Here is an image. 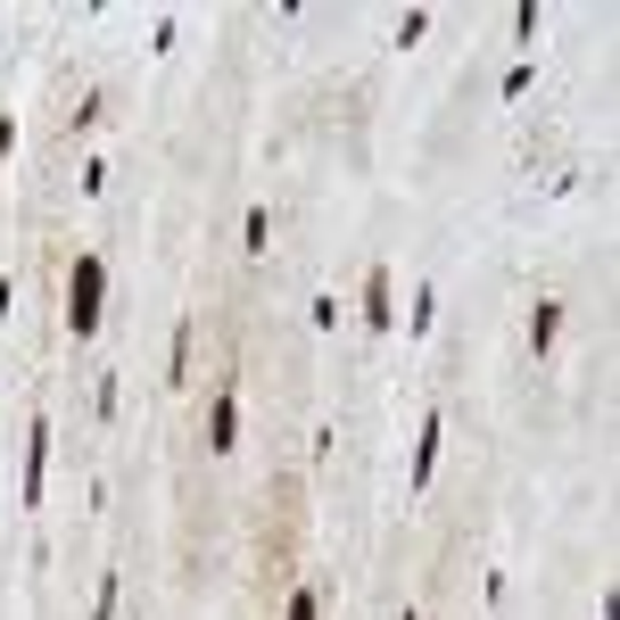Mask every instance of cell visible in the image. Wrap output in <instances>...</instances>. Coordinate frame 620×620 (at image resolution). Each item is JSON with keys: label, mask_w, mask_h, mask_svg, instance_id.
Segmentation results:
<instances>
[{"label": "cell", "mask_w": 620, "mask_h": 620, "mask_svg": "<svg viewBox=\"0 0 620 620\" xmlns=\"http://www.w3.org/2000/svg\"><path fill=\"white\" fill-rule=\"evenodd\" d=\"M99 298H108V265L92 249L66 265V339H92L99 332Z\"/></svg>", "instance_id": "6da1fadb"}, {"label": "cell", "mask_w": 620, "mask_h": 620, "mask_svg": "<svg viewBox=\"0 0 620 620\" xmlns=\"http://www.w3.org/2000/svg\"><path fill=\"white\" fill-rule=\"evenodd\" d=\"M232 446H240V389L223 381L216 406H207V455H232Z\"/></svg>", "instance_id": "7a4b0ae2"}, {"label": "cell", "mask_w": 620, "mask_h": 620, "mask_svg": "<svg viewBox=\"0 0 620 620\" xmlns=\"http://www.w3.org/2000/svg\"><path fill=\"white\" fill-rule=\"evenodd\" d=\"M42 488H50V422H25V505H42Z\"/></svg>", "instance_id": "3957f363"}, {"label": "cell", "mask_w": 620, "mask_h": 620, "mask_svg": "<svg viewBox=\"0 0 620 620\" xmlns=\"http://www.w3.org/2000/svg\"><path fill=\"white\" fill-rule=\"evenodd\" d=\"M389 290H398V273L372 265V273H365V332H372V339H389Z\"/></svg>", "instance_id": "277c9868"}, {"label": "cell", "mask_w": 620, "mask_h": 620, "mask_svg": "<svg viewBox=\"0 0 620 620\" xmlns=\"http://www.w3.org/2000/svg\"><path fill=\"white\" fill-rule=\"evenodd\" d=\"M439 439H446V413H422V439H413V496H422L430 472H439Z\"/></svg>", "instance_id": "5b68a950"}, {"label": "cell", "mask_w": 620, "mask_h": 620, "mask_svg": "<svg viewBox=\"0 0 620 620\" xmlns=\"http://www.w3.org/2000/svg\"><path fill=\"white\" fill-rule=\"evenodd\" d=\"M555 339H563V298L546 290V298L529 306V356H555Z\"/></svg>", "instance_id": "8992f818"}, {"label": "cell", "mask_w": 620, "mask_h": 620, "mask_svg": "<svg viewBox=\"0 0 620 620\" xmlns=\"http://www.w3.org/2000/svg\"><path fill=\"white\" fill-rule=\"evenodd\" d=\"M166 389H191V315H175V339H166Z\"/></svg>", "instance_id": "52a82bcc"}, {"label": "cell", "mask_w": 620, "mask_h": 620, "mask_svg": "<svg viewBox=\"0 0 620 620\" xmlns=\"http://www.w3.org/2000/svg\"><path fill=\"white\" fill-rule=\"evenodd\" d=\"M430 323H439V290H430V282H422V290H413V315H406V332H413V339H422V332H430Z\"/></svg>", "instance_id": "ba28073f"}, {"label": "cell", "mask_w": 620, "mask_h": 620, "mask_svg": "<svg viewBox=\"0 0 620 620\" xmlns=\"http://www.w3.org/2000/svg\"><path fill=\"white\" fill-rule=\"evenodd\" d=\"M240 240H249V256H265V240H273V216H265V207H249V232H240Z\"/></svg>", "instance_id": "9c48e42d"}, {"label": "cell", "mask_w": 620, "mask_h": 620, "mask_svg": "<svg viewBox=\"0 0 620 620\" xmlns=\"http://www.w3.org/2000/svg\"><path fill=\"white\" fill-rule=\"evenodd\" d=\"M116 588H125V579H116V571H99V596H92V620H116Z\"/></svg>", "instance_id": "30bf717a"}, {"label": "cell", "mask_w": 620, "mask_h": 620, "mask_svg": "<svg viewBox=\"0 0 620 620\" xmlns=\"http://www.w3.org/2000/svg\"><path fill=\"white\" fill-rule=\"evenodd\" d=\"M422 33H430V9H406V17H398V50H413Z\"/></svg>", "instance_id": "8fae6325"}, {"label": "cell", "mask_w": 620, "mask_h": 620, "mask_svg": "<svg viewBox=\"0 0 620 620\" xmlns=\"http://www.w3.org/2000/svg\"><path fill=\"white\" fill-rule=\"evenodd\" d=\"M92 413H99V422H116V372H99V389H92Z\"/></svg>", "instance_id": "7c38bea8"}, {"label": "cell", "mask_w": 620, "mask_h": 620, "mask_svg": "<svg viewBox=\"0 0 620 620\" xmlns=\"http://www.w3.org/2000/svg\"><path fill=\"white\" fill-rule=\"evenodd\" d=\"M290 620H323V596H315V588H298V596H290Z\"/></svg>", "instance_id": "4fadbf2b"}, {"label": "cell", "mask_w": 620, "mask_h": 620, "mask_svg": "<svg viewBox=\"0 0 620 620\" xmlns=\"http://www.w3.org/2000/svg\"><path fill=\"white\" fill-rule=\"evenodd\" d=\"M9 149H17V116L0 108V158H9Z\"/></svg>", "instance_id": "5bb4252c"}, {"label": "cell", "mask_w": 620, "mask_h": 620, "mask_svg": "<svg viewBox=\"0 0 620 620\" xmlns=\"http://www.w3.org/2000/svg\"><path fill=\"white\" fill-rule=\"evenodd\" d=\"M9 306H17V282H9V273H0V323H9Z\"/></svg>", "instance_id": "9a60e30c"}, {"label": "cell", "mask_w": 620, "mask_h": 620, "mask_svg": "<svg viewBox=\"0 0 620 620\" xmlns=\"http://www.w3.org/2000/svg\"><path fill=\"white\" fill-rule=\"evenodd\" d=\"M398 620H413V612H398Z\"/></svg>", "instance_id": "2e32d148"}]
</instances>
